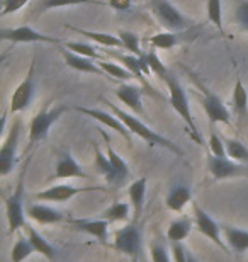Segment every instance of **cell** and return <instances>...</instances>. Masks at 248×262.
I'll return each mask as SVG.
<instances>
[{
  "label": "cell",
  "mask_w": 248,
  "mask_h": 262,
  "mask_svg": "<svg viewBox=\"0 0 248 262\" xmlns=\"http://www.w3.org/2000/svg\"><path fill=\"white\" fill-rule=\"evenodd\" d=\"M148 43L156 50H172L173 46L178 45V36L172 31H163V33H156L148 39Z\"/></svg>",
  "instance_id": "cell-32"
},
{
  "label": "cell",
  "mask_w": 248,
  "mask_h": 262,
  "mask_svg": "<svg viewBox=\"0 0 248 262\" xmlns=\"http://www.w3.org/2000/svg\"><path fill=\"white\" fill-rule=\"evenodd\" d=\"M28 2L29 0H2V10H0V15L5 17V15H9V14H15Z\"/></svg>",
  "instance_id": "cell-41"
},
{
  "label": "cell",
  "mask_w": 248,
  "mask_h": 262,
  "mask_svg": "<svg viewBox=\"0 0 248 262\" xmlns=\"http://www.w3.org/2000/svg\"><path fill=\"white\" fill-rule=\"evenodd\" d=\"M60 51H61V56H63V60H65V63L70 68H73V70L82 72V73H94V75H99V77H107L102 68L99 67V63H94L92 58L77 55V53H73V51H68L66 48H60Z\"/></svg>",
  "instance_id": "cell-15"
},
{
  "label": "cell",
  "mask_w": 248,
  "mask_h": 262,
  "mask_svg": "<svg viewBox=\"0 0 248 262\" xmlns=\"http://www.w3.org/2000/svg\"><path fill=\"white\" fill-rule=\"evenodd\" d=\"M70 5H107V2H102V0H39L38 10L44 12V10L70 7Z\"/></svg>",
  "instance_id": "cell-28"
},
{
  "label": "cell",
  "mask_w": 248,
  "mask_h": 262,
  "mask_svg": "<svg viewBox=\"0 0 248 262\" xmlns=\"http://www.w3.org/2000/svg\"><path fill=\"white\" fill-rule=\"evenodd\" d=\"M28 214L31 220H34L39 225H53L63 222V213L51 206H46V204H31V206H28Z\"/></svg>",
  "instance_id": "cell-19"
},
{
  "label": "cell",
  "mask_w": 248,
  "mask_h": 262,
  "mask_svg": "<svg viewBox=\"0 0 248 262\" xmlns=\"http://www.w3.org/2000/svg\"><path fill=\"white\" fill-rule=\"evenodd\" d=\"M91 191H105V189L99 186L75 187L72 184H60V186H51L48 189L38 192L36 198L43 199V201H48V203H65V201H70L72 198L82 194V192H91Z\"/></svg>",
  "instance_id": "cell-11"
},
{
  "label": "cell",
  "mask_w": 248,
  "mask_h": 262,
  "mask_svg": "<svg viewBox=\"0 0 248 262\" xmlns=\"http://www.w3.org/2000/svg\"><path fill=\"white\" fill-rule=\"evenodd\" d=\"M208 169L214 181H224V179H230V177H248L246 167L230 160L228 157H226V159H219V157H214L209 154Z\"/></svg>",
  "instance_id": "cell-9"
},
{
  "label": "cell",
  "mask_w": 248,
  "mask_h": 262,
  "mask_svg": "<svg viewBox=\"0 0 248 262\" xmlns=\"http://www.w3.org/2000/svg\"><path fill=\"white\" fill-rule=\"evenodd\" d=\"M0 39L10 41V43H50V45H60L61 41L53 38V36H46L38 33L36 29L29 28V26H20V28L12 29H0Z\"/></svg>",
  "instance_id": "cell-7"
},
{
  "label": "cell",
  "mask_w": 248,
  "mask_h": 262,
  "mask_svg": "<svg viewBox=\"0 0 248 262\" xmlns=\"http://www.w3.org/2000/svg\"><path fill=\"white\" fill-rule=\"evenodd\" d=\"M116 96L126 107L131 109L134 114H143V102H141V89L133 83H121L116 89Z\"/></svg>",
  "instance_id": "cell-18"
},
{
  "label": "cell",
  "mask_w": 248,
  "mask_h": 262,
  "mask_svg": "<svg viewBox=\"0 0 248 262\" xmlns=\"http://www.w3.org/2000/svg\"><path fill=\"white\" fill-rule=\"evenodd\" d=\"M191 228H192V223L189 218H178V220H173L168 225V230H167V238L170 240L172 244L175 242H182L189 237L191 233Z\"/></svg>",
  "instance_id": "cell-26"
},
{
  "label": "cell",
  "mask_w": 248,
  "mask_h": 262,
  "mask_svg": "<svg viewBox=\"0 0 248 262\" xmlns=\"http://www.w3.org/2000/svg\"><path fill=\"white\" fill-rule=\"evenodd\" d=\"M187 257H189V252L184 249L182 242L172 244V259H173V262H187Z\"/></svg>",
  "instance_id": "cell-43"
},
{
  "label": "cell",
  "mask_w": 248,
  "mask_h": 262,
  "mask_svg": "<svg viewBox=\"0 0 248 262\" xmlns=\"http://www.w3.org/2000/svg\"><path fill=\"white\" fill-rule=\"evenodd\" d=\"M187 262H197V259H196V257H194V255H192V254H189V257H187Z\"/></svg>",
  "instance_id": "cell-45"
},
{
  "label": "cell",
  "mask_w": 248,
  "mask_h": 262,
  "mask_svg": "<svg viewBox=\"0 0 248 262\" xmlns=\"http://www.w3.org/2000/svg\"><path fill=\"white\" fill-rule=\"evenodd\" d=\"M165 83L168 87V101H170L173 111H175L178 116L182 118V121L187 124V128L191 129L189 133L194 140L200 143V136H199V131L196 123H194V118H192V113H191V106H189V99H187V94L184 91V87L181 85V82L177 80L175 77L168 75L165 78Z\"/></svg>",
  "instance_id": "cell-2"
},
{
  "label": "cell",
  "mask_w": 248,
  "mask_h": 262,
  "mask_svg": "<svg viewBox=\"0 0 248 262\" xmlns=\"http://www.w3.org/2000/svg\"><path fill=\"white\" fill-rule=\"evenodd\" d=\"M150 254H151V262H172L167 249L160 244H153Z\"/></svg>",
  "instance_id": "cell-42"
},
{
  "label": "cell",
  "mask_w": 248,
  "mask_h": 262,
  "mask_svg": "<svg viewBox=\"0 0 248 262\" xmlns=\"http://www.w3.org/2000/svg\"><path fill=\"white\" fill-rule=\"evenodd\" d=\"M202 106H204V111L208 114L209 121L213 124H231V114L228 111V107L224 106L223 101L216 96V94L209 92V91H204V99H202Z\"/></svg>",
  "instance_id": "cell-14"
},
{
  "label": "cell",
  "mask_w": 248,
  "mask_h": 262,
  "mask_svg": "<svg viewBox=\"0 0 248 262\" xmlns=\"http://www.w3.org/2000/svg\"><path fill=\"white\" fill-rule=\"evenodd\" d=\"M99 67L102 68L105 75L112 77V78H118V80H123V82H128L131 78H134V75L131 73L126 67H121L118 63H112V61H105V60H100L99 61Z\"/></svg>",
  "instance_id": "cell-33"
},
{
  "label": "cell",
  "mask_w": 248,
  "mask_h": 262,
  "mask_svg": "<svg viewBox=\"0 0 248 262\" xmlns=\"http://www.w3.org/2000/svg\"><path fill=\"white\" fill-rule=\"evenodd\" d=\"M102 136H104V140H105V145H107V157H109V160H110V164H112V167L116 169V172H118V176H119V181H124L126 177L129 176V167L128 164L124 162V159L121 157L118 151H114V148L110 146V140H109V136L105 135V131H102Z\"/></svg>",
  "instance_id": "cell-29"
},
{
  "label": "cell",
  "mask_w": 248,
  "mask_h": 262,
  "mask_svg": "<svg viewBox=\"0 0 248 262\" xmlns=\"http://www.w3.org/2000/svg\"><path fill=\"white\" fill-rule=\"evenodd\" d=\"M65 111H66V107H61V106L53 107V109H48V106H46L44 109H41L29 124V141L31 143H38V141L44 140L46 136H48L50 128L60 119V116Z\"/></svg>",
  "instance_id": "cell-5"
},
{
  "label": "cell",
  "mask_w": 248,
  "mask_h": 262,
  "mask_svg": "<svg viewBox=\"0 0 248 262\" xmlns=\"http://www.w3.org/2000/svg\"><path fill=\"white\" fill-rule=\"evenodd\" d=\"M63 48H66L68 51H73L77 55H82V56H87V58H92V60H102V56L97 53V50L94 48L92 45H87V43H78V41H66L63 43Z\"/></svg>",
  "instance_id": "cell-36"
},
{
  "label": "cell",
  "mask_w": 248,
  "mask_h": 262,
  "mask_svg": "<svg viewBox=\"0 0 248 262\" xmlns=\"http://www.w3.org/2000/svg\"><path fill=\"white\" fill-rule=\"evenodd\" d=\"M34 94V65H31L29 73L24 77V80L15 87V91L10 97V111L20 113L31 104Z\"/></svg>",
  "instance_id": "cell-12"
},
{
  "label": "cell",
  "mask_w": 248,
  "mask_h": 262,
  "mask_svg": "<svg viewBox=\"0 0 248 262\" xmlns=\"http://www.w3.org/2000/svg\"><path fill=\"white\" fill-rule=\"evenodd\" d=\"M129 213H131V208L128 203H114L112 206H109L107 209L104 211V220L107 222H126L129 218Z\"/></svg>",
  "instance_id": "cell-35"
},
{
  "label": "cell",
  "mask_w": 248,
  "mask_h": 262,
  "mask_svg": "<svg viewBox=\"0 0 248 262\" xmlns=\"http://www.w3.org/2000/svg\"><path fill=\"white\" fill-rule=\"evenodd\" d=\"M20 135L19 121L12 124L9 135L5 136L4 145L0 148V176H9L14 170L15 160H17V143Z\"/></svg>",
  "instance_id": "cell-8"
},
{
  "label": "cell",
  "mask_w": 248,
  "mask_h": 262,
  "mask_svg": "<svg viewBox=\"0 0 248 262\" xmlns=\"http://www.w3.org/2000/svg\"><path fill=\"white\" fill-rule=\"evenodd\" d=\"M66 29L70 31H75V33L82 34V36H87L88 39L96 41L100 46H107V48H124L123 41H121L119 36H114V34H109V33H97V31H87V29H80V28H73V26H65Z\"/></svg>",
  "instance_id": "cell-21"
},
{
  "label": "cell",
  "mask_w": 248,
  "mask_h": 262,
  "mask_svg": "<svg viewBox=\"0 0 248 262\" xmlns=\"http://www.w3.org/2000/svg\"><path fill=\"white\" fill-rule=\"evenodd\" d=\"M145 60H146V63H148L150 67V70L155 73V75H158L162 78V80H165V78L170 75L167 70V67L162 63V60L158 58V55L155 53V51H150V53H145Z\"/></svg>",
  "instance_id": "cell-38"
},
{
  "label": "cell",
  "mask_w": 248,
  "mask_h": 262,
  "mask_svg": "<svg viewBox=\"0 0 248 262\" xmlns=\"http://www.w3.org/2000/svg\"><path fill=\"white\" fill-rule=\"evenodd\" d=\"M102 101L107 104V107L121 119V121L126 124V128H128L133 135L140 136L141 140H145L146 143H150L153 146H163V148L170 150L172 154H175V155H181V157L184 155V151L178 148L175 143H172L170 140L165 138L163 135H160L158 131L151 129L150 126H146L145 123H141L140 119L134 116V114H129V113L123 111V109L118 107V106H114V104L110 102V101H107V99H102Z\"/></svg>",
  "instance_id": "cell-1"
},
{
  "label": "cell",
  "mask_w": 248,
  "mask_h": 262,
  "mask_svg": "<svg viewBox=\"0 0 248 262\" xmlns=\"http://www.w3.org/2000/svg\"><path fill=\"white\" fill-rule=\"evenodd\" d=\"M150 5L153 15L165 29L172 31V33H178V31L187 28V19L168 0H150Z\"/></svg>",
  "instance_id": "cell-4"
},
{
  "label": "cell",
  "mask_w": 248,
  "mask_h": 262,
  "mask_svg": "<svg viewBox=\"0 0 248 262\" xmlns=\"http://www.w3.org/2000/svg\"><path fill=\"white\" fill-rule=\"evenodd\" d=\"M235 19L240 28L243 29L245 33H248V0H241L238 4L236 12H235Z\"/></svg>",
  "instance_id": "cell-40"
},
{
  "label": "cell",
  "mask_w": 248,
  "mask_h": 262,
  "mask_svg": "<svg viewBox=\"0 0 248 262\" xmlns=\"http://www.w3.org/2000/svg\"><path fill=\"white\" fill-rule=\"evenodd\" d=\"M191 199H192V192L187 186H177L168 192L165 203L168 209H172V211H175V213H181L182 209L186 208V204L191 203Z\"/></svg>",
  "instance_id": "cell-24"
},
{
  "label": "cell",
  "mask_w": 248,
  "mask_h": 262,
  "mask_svg": "<svg viewBox=\"0 0 248 262\" xmlns=\"http://www.w3.org/2000/svg\"><path fill=\"white\" fill-rule=\"evenodd\" d=\"M221 228H223L224 242L228 245V249L238 254L248 250V232L235 227H221Z\"/></svg>",
  "instance_id": "cell-23"
},
{
  "label": "cell",
  "mask_w": 248,
  "mask_h": 262,
  "mask_svg": "<svg viewBox=\"0 0 248 262\" xmlns=\"http://www.w3.org/2000/svg\"><path fill=\"white\" fill-rule=\"evenodd\" d=\"M72 227L83 232L91 237H96L99 242L107 244V233H109V222L107 220H72Z\"/></svg>",
  "instance_id": "cell-16"
},
{
  "label": "cell",
  "mask_w": 248,
  "mask_h": 262,
  "mask_svg": "<svg viewBox=\"0 0 248 262\" xmlns=\"http://www.w3.org/2000/svg\"><path fill=\"white\" fill-rule=\"evenodd\" d=\"M33 254H34V249H33V245H31L29 238L19 235L17 240H15V244L12 245V250H10V260L22 262L28 257H31Z\"/></svg>",
  "instance_id": "cell-30"
},
{
  "label": "cell",
  "mask_w": 248,
  "mask_h": 262,
  "mask_svg": "<svg viewBox=\"0 0 248 262\" xmlns=\"http://www.w3.org/2000/svg\"><path fill=\"white\" fill-rule=\"evenodd\" d=\"M29 165V159L22 167V172L19 176L17 181V187L15 191L10 194V198L5 201V216H7V223H9V232L14 233L17 232L19 228L26 227V218H24V203H22V191H24V176H26V169Z\"/></svg>",
  "instance_id": "cell-3"
},
{
  "label": "cell",
  "mask_w": 248,
  "mask_h": 262,
  "mask_svg": "<svg viewBox=\"0 0 248 262\" xmlns=\"http://www.w3.org/2000/svg\"><path fill=\"white\" fill-rule=\"evenodd\" d=\"M128 196H129L131 208H133V211H134V220H138L141 211H143V206H145L146 177H141V179L131 182V186H129V189H128Z\"/></svg>",
  "instance_id": "cell-22"
},
{
  "label": "cell",
  "mask_w": 248,
  "mask_h": 262,
  "mask_svg": "<svg viewBox=\"0 0 248 262\" xmlns=\"http://www.w3.org/2000/svg\"><path fill=\"white\" fill-rule=\"evenodd\" d=\"M119 38L123 41L124 50H128L131 55H136V56L145 55L140 46V36L136 33H131V31H119Z\"/></svg>",
  "instance_id": "cell-37"
},
{
  "label": "cell",
  "mask_w": 248,
  "mask_h": 262,
  "mask_svg": "<svg viewBox=\"0 0 248 262\" xmlns=\"http://www.w3.org/2000/svg\"><path fill=\"white\" fill-rule=\"evenodd\" d=\"M55 179H88V174L78 165V162L70 154H63L60 157L55 169Z\"/></svg>",
  "instance_id": "cell-17"
},
{
  "label": "cell",
  "mask_w": 248,
  "mask_h": 262,
  "mask_svg": "<svg viewBox=\"0 0 248 262\" xmlns=\"http://www.w3.org/2000/svg\"><path fill=\"white\" fill-rule=\"evenodd\" d=\"M209 151H211V155L219 157V159H226V157H228L224 140H221L218 133H214V131L209 135Z\"/></svg>",
  "instance_id": "cell-39"
},
{
  "label": "cell",
  "mask_w": 248,
  "mask_h": 262,
  "mask_svg": "<svg viewBox=\"0 0 248 262\" xmlns=\"http://www.w3.org/2000/svg\"><path fill=\"white\" fill-rule=\"evenodd\" d=\"M75 111L78 113H82V114H85V116L88 118H92V119H96L97 123L100 124H104V126H107L110 129H114V131H118V133L123 136L124 140H128L131 141L129 138V133L131 131L126 128V124L121 121V119L116 116V114H109V113H104V111H100V109H92V107H82V106H75Z\"/></svg>",
  "instance_id": "cell-13"
},
{
  "label": "cell",
  "mask_w": 248,
  "mask_h": 262,
  "mask_svg": "<svg viewBox=\"0 0 248 262\" xmlns=\"http://www.w3.org/2000/svg\"><path fill=\"white\" fill-rule=\"evenodd\" d=\"M192 206H194V225H196L197 232L200 235H204V237H208L211 242L218 245L219 249L228 250L223 237H221V232H223V228H221L219 225L216 223L214 220L211 218L209 214L206 213L197 203H192Z\"/></svg>",
  "instance_id": "cell-6"
},
{
  "label": "cell",
  "mask_w": 248,
  "mask_h": 262,
  "mask_svg": "<svg viewBox=\"0 0 248 262\" xmlns=\"http://www.w3.org/2000/svg\"><path fill=\"white\" fill-rule=\"evenodd\" d=\"M24 230H26V235H28L29 242H31V245H33L36 254H41L43 257L50 259V260H53L56 257V249L53 247V245L38 232V230H36L34 227H31V225H28V223H26Z\"/></svg>",
  "instance_id": "cell-20"
},
{
  "label": "cell",
  "mask_w": 248,
  "mask_h": 262,
  "mask_svg": "<svg viewBox=\"0 0 248 262\" xmlns=\"http://www.w3.org/2000/svg\"><path fill=\"white\" fill-rule=\"evenodd\" d=\"M107 5L114 10H121V12H129L133 7L131 0H107Z\"/></svg>",
  "instance_id": "cell-44"
},
{
  "label": "cell",
  "mask_w": 248,
  "mask_h": 262,
  "mask_svg": "<svg viewBox=\"0 0 248 262\" xmlns=\"http://www.w3.org/2000/svg\"><path fill=\"white\" fill-rule=\"evenodd\" d=\"M114 249L124 255L138 259L141 252V233L138 227L136 225H128L123 230H119L114 238Z\"/></svg>",
  "instance_id": "cell-10"
},
{
  "label": "cell",
  "mask_w": 248,
  "mask_h": 262,
  "mask_svg": "<svg viewBox=\"0 0 248 262\" xmlns=\"http://www.w3.org/2000/svg\"><path fill=\"white\" fill-rule=\"evenodd\" d=\"M208 20L219 31V34H224L223 4H221V0H208Z\"/></svg>",
  "instance_id": "cell-34"
},
{
  "label": "cell",
  "mask_w": 248,
  "mask_h": 262,
  "mask_svg": "<svg viewBox=\"0 0 248 262\" xmlns=\"http://www.w3.org/2000/svg\"><path fill=\"white\" fill-rule=\"evenodd\" d=\"M96 169H97L99 174L109 182V184H114V182H121L118 172H116L112 164H110L107 154L104 155L102 150H100L99 146H96Z\"/></svg>",
  "instance_id": "cell-25"
},
{
  "label": "cell",
  "mask_w": 248,
  "mask_h": 262,
  "mask_svg": "<svg viewBox=\"0 0 248 262\" xmlns=\"http://www.w3.org/2000/svg\"><path fill=\"white\" fill-rule=\"evenodd\" d=\"M226 145V154H228V159L235 160V162H248V146L243 145L241 141L235 140V138H226L224 140Z\"/></svg>",
  "instance_id": "cell-31"
},
{
  "label": "cell",
  "mask_w": 248,
  "mask_h": 262,
  "mask_svg": "<svg viewBox=\"0 0 248 262\" xmlns=\"http://www.w3.org/2000/svg\"><path fill=\"white\" fill-rule=\"evenodd\" d=\"M233 109L241 119L248 118V92L240 78L235 82L233 89Z\"/></svg>",
  "instance_id": "cell-27"
}]
</instances>
